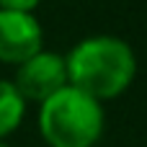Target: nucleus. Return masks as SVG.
Returning a JSON list of instances; mask_svg holds the SVG:
<instances>
[{
    "label": "nucleus",
    "instance_id": "obj_2",
    "mask_svg": "<svg viewBox=\"0 0 147 147\" xmlns=\"http://www.w3.org/2000/svg\"><path fill=\"white\" fill-rule=\"evenodd\" d=\"M39 127L52 147H90L103 129V111L96 98L67 85L41 103Z\"/></svg>",
    "mask_w": 147,
    "mask_h": 147
},
{
    "label": "nucleus",
    "instance_id": "obj_4",
    "mask_svg": "<svg viewBox=\"0 0 147 147\" xmlns=\"http://www.w3.org/2000/svg\"><path fill=\"white\" fill-rule=\"evenodd\" d=\"M41 52V26L26 10H0V59L23 65Z\"/></svg>",
    "mask_w": 147,
    "mask_h": 147
},
{
    "label": "nucleus",
    "instance_id": "obj_3",
    "mask_svg": "<svg viewBox=\"0 0 147 147\" xmlns=\"http://www.w3.org/2000/svg\"><path fill=\"white\" fill-rule=\"evenodd\" d=\"M67 88V62L54 52H39L26 59L16 75V90L21 98L44 103L54 93Z\"/></svg>",
    "mask_w": 147,
    "mask_h": 147
},
{
    "label": "nucleus",
    "instance_id": "obj_6",
    "mask_svg": "<svg viewBox=\"0 0 147 147\" xmlns=\"http://www.w3.org/2000/svg\"><path fill=\"white\" fill-rule=\"evenodd\" d=\"M0 5H5L8 10H31L34 5H39V0H0Z\"/></svg>",
    "mask_w": 147,
    "mask_h": 147
},
{
    "label": "nucleus",
    "instance_id": "obj_5",
    "mask_svg": "<svg viewBox=\"0 0 147 147\" xmlns=\"http://www.w3.org/2000/svg\"><path fill=\"white\" fill-rule=\"evenodd\" d=\"M23 116V98L16 90L13 83H3L0 80V137H5L8 132H13L21 124Z\"/></svg>",
    "mask_w": 147,
    "mask_h": 147
},
{
    "label": "nucleus",
    "instance_id": "obj_7",
    "mask_svg": "<svg viewBox=\"0 0 147 147\" xmlns=\"http://www.w3.org/2000/svg\"><path fill=\"white\" fill-rule=\"evenodd\" d=\"M0 147H5V145H0Z\"/></svg>",
    "mask_w": 147,
    "mask_h": 147
},
{
    "label": "nucleus",
    "instance_id": "obj_1",
    "mask_svg": "<svg viewBox=\"0 0 147 147\" xmlns=\"http://www.w3.org/2000/svg\"><path fill=\"white\" fill-rule=\"evenodd\" d=\"M67 78L72 88L90 98H114L134 78V54L129 44L114 36L80 41L67 57Z\"/></svg>",
    "mask_w": 147,
    "mask_h": 147
}]
</instances>
